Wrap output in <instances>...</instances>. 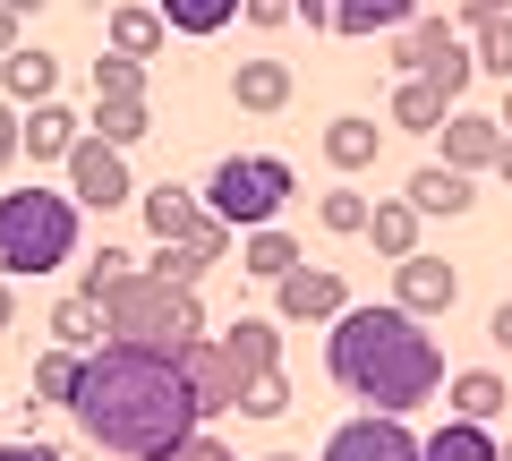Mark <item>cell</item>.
Listing matches in <instances>:
<instances>
[{"label":"cell","instance_id":"1","mask_svg":"<svg viewBox=\"0 0 512 461\" xmlns=\"http://www.w3.org/2000/svg\"><path fill=\"white\" fill-rule=\"evenodd\" d=\"M69 410H77V427H86L103 453H120V461H154V453H171L188 427H205L188 368L171 351H137V342H94L86 368H77Z\"/></svg>","mask_w":512,"mask_h":461},{"label":"cell","instance_id":"2","mask_svg":"<svg viewBox=\"0 0 512 461\" xmlns=\"http://www.w3.org/2000/svg\"><path fill=\"white\" fill-rule=\"evenodd\" d=\"M325 368L342 393H359L367 410H419L444 393V351L427 316H410L402 299H384V308H342L333 316V342H325Z\"/></svg>","mask_w":512,"mask_h":461},{"label":"cell","instance_id":"3","mask_svg":"<svg viewBox=\"0 0 512 461\" xmlns=\"http://www.w3.org/2000/svg\"><path fill=\"white\" fill-rule=\"evenodd\" d=\"M103 342H137V351H171L180 359L188 342L205 333V308H197V291H180V282H154L146 265L137 274H120L103 299Z\"/></svg>","mask_w":512,"mask_h":461},{"label":"cell","instance_id":"4","mask_svg":"<svg viewBox=\"0 0 512 461\" xmlns=\"http://www.w3.org/2000/svg\"><path fill=\"white\" fill-rule=\"evenodd\" d=\"M77 257V197L69 188H9L0 197V274H60Z\"/></svg>","mask_w":512,"mask_h":461},{"label":"cell","instance_id":"5","mask_svg":"<svg viewBox=\"0 0 512 461\" xmlns=\"http://www.w3.org/2000/svg\"><path fill=\"white\" fill-rule=\"evenodd\" d=\"M291 205V163L282 154H222L205 180V214H222L231 231H256Z\"/></svg>","mask_w":512,"mask_h":461},{"label":"cell","instance_id":"6","mask_svg":"<svg viewBox=\"0 0 512 461\" xmlns=\"http://www.w3.org/2000/svg\"><path fill=\"white\" fill-rule=\"evenodd\" d=\"M393 69H402V77H427L444 103H461V94H470V77H478V52H470V43H461L444 18H410V26H402V52H393Z\"/></svg>","mask_w":512,"mask_h":461},{"label":"cell","instance_id":"7","mask_svg":"<svg viewBox=\"0 0 512 461\" xmlns=\"http://www.w3.org/2000/svg\"><path fill=\"white\" fill-rule=\"evenodd\" d=\"M69 197L94 205V214H111V205L137 197V180H128V163H120V146H111V137L86 129V137L69 146Z\"/></svg>","mask_w":512,"mask_h":461},{"label":"cell","instance_id":"8","mask_svg":"<svg viewBox=\"0 0 512 461\" xmlns=\"http://www.w3.org/2000/svg\"><path fill=\"white\" fill-rule=\"evenodd\" d=\"M316 461H419V436L402 427V410H367V419L333 427Z\"/></svg>","mask_w":512,"mask_h":461},{"label":"cell","instance_id":"9","mask_svg":"<svg viewBox=\"0 0 512 461\" xmlns=\"http://www.w3.org/2000/svg\"><path fill=\"white\" fill-rule=\"evenodd\" d=\"M180 368H188V385H197V410L205 419H222V410H239V393H248V368H239L231 351H222L214 333H197L180 351Z\"/></svg>","mask_w":512,"mask_h":461},{"label":"cell","instance_id":"10","mask_svg":"<svg viewBox=\"0 0 512 461\" xmlns=\"http://www.w3.org/2000/svg\"><path fill=\"white\" fill-rule=\"evenodd\" d=\"M274 299H282V325H333V316L350 308L342 274H325V265H291V274L274 282Z\"/></svg>","mask_w":512,"mask_h":461},{"label":"cell","instance_id":"11","mask_svg":"<svg viewBox=\"0 0 512 461\" xmlns=\"http://www.w3.org/2000/svg\"><path fill=\"white\" fill-rule=\"evenodd\" d=\"M393 299H402L410 316H444V308L461 299V274H453L444 257H427V248H410V257L393 265Z\"/></svg>","mask_w":512,"mask_h":461},{"label":"cell","instance_id":"12","mask_svg":"<svg viewBox=\"0 0 512 461\" xmlns=\"http://www.w3.org/2000/svg\"><path fill=\"white\" fill-rule=\"evenodd\" d=\"M444 163L453 171H495L504 163V120H487V111H444Z\"/></svg>","mask_w":512,"mask_h":461},{"label":"cell","instance_id":"13","mask_svg":"<svg viewBox=\"0 0 512 461\" xmlns=\"http://www.w3.org/2000/svg\"><path fill=\"white\" fill-rule=\"evenodd\" d=\"M410 205H419V214H470L478 188H470V171H453V163H419L410 171Z\"/></svg>","mask_w":512,"mask_h":461},{"label":"cell","instance_id":"14","mask_svg":"<svg viewBox=\"0 0 512 461\" xmlns=\"http://www.w3.org/2000/svg\"><path fill=\"white\" fill-rule=\"evenodd\" d=\"M77 137H86V120H77L69 103H52V94H43L35 103V120H26V154H35V163H69V146Z\"/></svg>","mask_w":512,"mask_h":461},{"label":"cell","instance_id":"15","mask_svg":"<svg viewBox=\"0 0 512 461\" xmlns=\"http://www.w3.org/2000/svg\"><path fill=\"white\" fill-rule=\"evenodd\" d=\"M444 393H453V419H478V427H487V419H504V410H512V385H504L495 368H461V376H453Z\"/></svg>","mask_w":512,"mask_h":461},{"label":"cell","instance_id":"16","mask_svg":"<svg viewBox=\"0 0 512 461\" xmlns=\"http://www.w3.org/2000/svg\"><path fill=\"white\" fill-rule=\"evenodd\" d=\"M137 205H146V231H154V240H197V231H205V205L188 197V188H146Z\"/></svg>","mask_w":512,"mask_h":461},{"label":"cell","instance_id":"17","mask_svg":"<svg viewBox=\"0 0 512 461\" xmlns=\"http://www.w3.org/2000/svg\"><path fill=\"white\" fill-rule=\"evenodd\" d=\"M231 103L239 111H282L291 103V69H282V60H239L231 69Z\"/></svg>","mask_w":512,"mask_h":461},{"label":"cell","instance_id":"18","mask_svg":"<svg viewBox=\"0 0 512 461\" xmlns=\"http://www.w3.org/2000/svg\"><path fill=\"white\" fill-rule=\"evenodd\" d=\"M419 222H427V214H419L410 197H384V205H367V240H376L393 265H402L410 248H419Z\"/></svg>","mask_w":512,"mask_h":461},{"label":"cell","instance_id":"19","mask_svg":"<svg viewBox=\"0 0 512 461\" xmlns=\"http://www.w3.org/2000/svg\"><path fill=\"white\" fill-rule=\"evenodd\" d=\"M0 86H9V103H43V94L60 86V60L52 52H0Z\"/></svg>","mask_w":512,"mask_h":461},{"label":"cell","instance_id":"20","mask_svg":"<svg viewBox=\"0 0 512 461\" xmlns=\"http://www.w3.org/2000/svg\"><path fill=\"white\" fill-rule=\"evenodd\" d=\"M94 137H111V146H137V137L154 129V111H146V94H94V120H86Z\"/></svg>","mask_w":512,"mask_h":461},{"label":"cell","instance_id":"21","mask_svg":"<svg viewBox=\"0 0 512 461\" xmlns=\"http://www.w3.org/2000/svg\"><path fill=\"white\" fill-rule=\"evenodd\" d=\"M419 461H495V436L478 419H444L436 436H419Z\"/></svg>","mask_w":512,"mask_h":461},{"label":"cell","instance_id":"22","mask_svg":"<svg viewBox=\"0 0 512 461\" xmlns=\"http://www.w3.org/2000/svg\"><path fill=\"white\" fill-rule=\"evenodd\" d=\"M410 9L419 0H333V35H393L410 26Z\"/></svg>","mask_w":512,"mask_h":461},{"label":"cell","instance_id":"23","mask_svg":"<svg viewBox=\"0 0 512 461\" xmlns=\"http://www.w3.org/2000/svg\"><path fill=\"white\" fill-rule=\"evenodd\" d=\"M239 265H248L256 282H282V274L299 265V240H291V231H274V222H256L248 248H239Z\"/></svg>","mask_w":512,"mask_h":461},{"label":"cell","instance_id":"24","mask_svg":"<svg viewBox=\"0 0 512 461\" xmlns=\"http://www.w3.org/2000/svg\"><path fill=\"white\" fill-rule=\"evenodd\" d=\"M444 111H453V103H444V94L427 86V77H402V94H393V129L436 137V129H444Z\"/></svg>","mask_w":512,"mask_h":461},{"label":"cell","instance_id":"25","mask_svg":"<svg viewBox=\"0 0 512 461\" xmlns=\"http://www.w3.org/2000/svg\"><path fill=\"white\" fill-rule=\"evenodd\" d=\"M376 146H384L376 120H325V163L333 171H367V163H376Z\"/></svg>","mask_w":512,"mask_h":461},{"label":"cell","instance_id":"26","mask_svg":"<svg viewBox=\"0 0 512 461\" xmlns=\"http://www.w3.org/2000/svg\"><path fill=\"white\" fill-rule=\"evenodd\" d=\"M163 9H111V52H128V60H154L163 52Z\"/></svg>","mask_w":512,"mask_h":461},{"label":"cell","instance_id":"27","mask_svg":"<svg viewBox=\"0 0 512 461\" xmlns=\"http://www.w3.org/2000/svg\"><path fill=\"white\" fill-rule=\"evenodd\" d=\"M154 9H163L171 35H222L239 18V0H154Z\"/></svg>","mask_w":512,"mask_h":461},{"label":"cell","instance_id":"28","mask_svg":"<svg viewBox=\"0 0 512 461\" xmlns=\"http://www.w3.org/2000/svg\"><path fill=\"white\" fill-rule=\"evenodd\" d=\"M222 351H231L239 368L256 376V368H282V333H274V325H256V316H239V325L222 333Z\"/></svg>","mask_w":512,"mask_h":461},{"label":"cell","instance_id":"29","mask_svg":"<svg viewBox=\"0 0 512 461\" xmlns=\"http://www.w3.org/2000/svg\"><path fill=\"white\" fill-rule=\"evenodd\" d=\"M52 342H69V351H94V342H103V308H94L86 291L60 299V308H52Z\"/></svg>","mask_w":512,"mask_h":461},{"label":"cell","instance_id":"30","mask_svg":"<svg viewBox=\"0 0 512 461\" xmlns=\"http://www.w3.org/2000/svg\"><path fill=\"white\" fill-rule=\"evenodd\" d=\"M77 368H86V351H69V342H60L52 359H35V402H69V393H77Z\"/></svg>","mask_w":512,"mask_h":461},{"label":"cell","instance_id":"31","mask_svg":"<svg viewBox=\"0 0 512 461\" xmlns=\"http://www.w3.org/2000/svg\"><path fill=\"white\" fill-rule=\"evenodd\" d=\"M239 410H248V419H282V410H291V376H282V368H256L248 393H239Z\"/></svg>","mask_w":512,"mask_h":461},{"label":"cell","instance_id":"32","mask_svg":"<svg viewBox=\"0 0 512 461\" xmlns=\"http://www.w3.org/2000/svg\"><path fill=\"white\" fill-rule=\"evenodd\" d=\"M470 52H478V69H495V77L512 86V9H504L495 26H478V35H470Z\"/></svg>","mask_w":512,"mask_h":461},{"label":"cell","instance_id":"33","mask_svg":"<svg viewBox=\"0 0 512 461\" xmlns=\"http://www.w3.org/2000/svg\"><path fill=\"white\" fill-rule=\"evenodd\" d=\"M94 94H146V60L103 52V60H94Z\"/></svg>","mask_w":512,"mask_h":461},{"label":"cell","instance_id":"34","mask_svg":"<svg viewBox=\"0 0 512 461\" xmlns=\"http://www.w3.org/2000/svg\"><path fill=\"white\" fill-rule=\"evenodd\" d=\"M316 214H325V231H367V197H359V188H333Z\"/></svg>","mask_w":512,"mask_h":461},{"label":"cell","instance_id":"35","mask_svg":"<svg viewBox=\"0 0 512 461\" xmlns=\"http://www.w3.org/2000/svg\"><path fill=\"white\" fill-rule=\"evenodd\" d=\"M154 461H239V453H231V444H214L205 427H188V436L171 444V453H154Z\"/></svg>","mask_w":512,"mask_h":461},{"label":"cell","instance_id":"36","mask_svg":"<svg viewBox=\"0 0 512 461\" xmlns=\"http://www.w3.org/2000/svg\"><path fill=\"white\" fill-rule=\"evenodd\" d=\"M120 274H137V265H128L120 248H103V257L86 265V282H77V291H86V299H103V291H111V282H120Z\"/></svg>","mask_w":512,"mask_h":461},{"label":"cell","instance_id":"37","mask_svg":"<svg viewBox=\"0 0 512 461\" xmlns=\"http://www.w3.org/2000/svg\"><path fill=\"white\" fill-rule=\"evenodd\" d=\"M18 154H26V111H18V103H0V171L18 163Z\"/></svg>","mask_w":512,"mask_h":461},{"label":"cell","instance_id":"38","mask_svg":"<svg viewBox=\"0 0 512 461\" xmlns=\"http://www.w3.org/2000/svg\"><path fill=\"white\" fill-rule=\"evenodd\" d=\"M248 9V26H291L299 18V0H239Z\"/></svg>","mask_w":512,"mask_h":461},{"label":"cell","instance_id":"39","mask_svg":"<svg viewBox=\"0 0 512 461\" xmlns=\"http://www.w3.org/2000/svg\"><path fill=\"white\" fill-rule=\"evenodd\" d=\"M495 18H504V0H461V26H470V35H478V26H495Z\"/></svg>","mask_w":512,"mask_h":461},{"label":"cell","instance_id":"40","mask_svg":"<svg viewBox=\"0 0 512 461\" xmlns=\"http://www.w3.org/2000/svg\"><path fill=\"white\" fill-rule=\"evenodd\" d=\"M0 461H60L52 444H0Z\"/></svg>","mask_w":512,"mask_h":461},{"label":"cell","instance_id":"41","mask_svg":"<svg viewBox=\"0 0 512 461\" xmlns=\"http://www.w3.org/2000/svg\"><path fill=\"white\" fill-rule=\"evenodd\" d=\"M487 333H495V342H504V351H512V299H504V308L487 316Z\"/></svg>","mask_w":512,"mask_h":461},{"label":"cell","instance_id":"42","mask_svg":"<svg viewBox=\"0 0 512 461\" xmlns=\"http://www.w3.org/2000/svg\"><path fill=\"white\" fill-rule=\"evenodd\" d=\"M0 52H18V9L0 0Z\"/></svg>","mask_w":512,"mask_h":461},{"label":"cell","instance_id":"43","mask_svg":"<svg viewBox=\"0 0 512 461\" xmlns=\"http://www.w3.org/2000/svg\"><path fill=\"white\" fill-rule=\"evenodd\" d=\"M299 18H308V26H333V0H299Z\"/></svg>","mask_w":512,"mask_h":461},{"label":"cell","instance_id":"44","mask_svg":"<svg viewBox=\"0 0 512 461\" xmlns=\"http://www.w3.org/2000/svg\"><path fill=\"white\" fill-rule=\"evenodd\" d=\"M9 316H18V291H9V274H0V325H9Z\"/></svg>","mask_w":512,"mask_h":461},{"label":"cell","instance_id":"45","mask_svg":"<svg viewBox=\"0 0 512 461\" xmlns=\"http://www.w3.org/2000/svg\"><path fill=\"white\" fill-rule=\"evenodd\" d=\"M495 120H504V137H512V86H504V111H495Z\"/></svg>","mask_w":512,"mask_h":461},{"label":"cell","instance_id":"46","mask_svg":"<svg viewBox=\"0 0 512 461\" xmlns=\"http://www.w3.org/2000/svg\"><path fill=\"white\" fill-rule=\"evenodd\" d=\"M495 171H504V180H512V137H504V163H495Z\"/></svg>","mask_w":512,"mask_h":461},{"label":"cell","instance_id":"47","mask_svg":"<svg viewBox=\"0 0 512 461\" xmlns=\"http://www.w3.org/2000/svg\"><path fill=\"white\" fill-rule=\"evenodd\" d=\"M265 461H308V453H265Z\"/></svg>","mask_w":512,"mask_h":461},{"label":"cell","instance_id":"48","mask_svg":"<svg viewBox=\"0 0 512 461\" xmlns=\"http://www.w3.org/2000/svg\"><path fill=\"white\" fill-rule=\"evenodd\" d=\"M495 461H512V444H495Z\"/></svg>","mask_w":512,"mask_h":461},{"label":"cell","instance_id":"49","mask_svg":"<svg viewBox=\"0 0 512 461\" xmlns=\"http://www.w3.org/2000/svg\"><path fill=\"white\" fill-rule=\"evenodd\" d=\"M504 9H512V0H504Z\"/></svg>","mask_w":512,"mask_h":461}]
</instances>
